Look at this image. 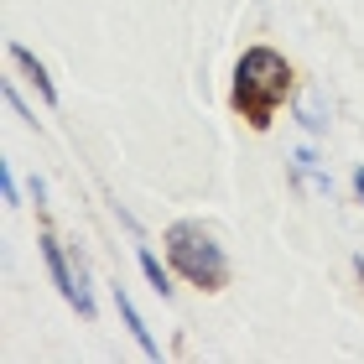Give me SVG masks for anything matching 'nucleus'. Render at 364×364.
Wrapping results in <instances>:
<instances>
[{
    "instance_id": "obj_13",
    "label": "nucleus",
    "mask_w": 364,
    "mask_h": 364,
    "mask_svg": "<svg viewBox=\"0 0 364 364\" xmlns=\"http://www.w3.org/2000/svg\"><path fill=\"white\" fill-rule=\"evenodd\" d=\"M354 276H359V287H364V255H354Z\"/></svg>"
},
{
    "instance_id": "obj_4",
    "label": "nucleus",
    "mask_w": 364,
    "mask_h": 364,
    "mask_svg": "<svg viewBox=\"0 0 364 364\" xmlns=\"http://www.w3.org/2000/svg\"><path fill=\"white\" fill-rule=\"evenodd\" d=\"M6 53H11V63H16V73H21L26 84L42 94V105H58V84H53V73H47V63H42L37 53H31L26 42H11Z\"/></svg>"
},
{
    "instance_id": "obj_7",
    "label": "nucleus",
    "mask_w": 364,
    "mask_h": 364,
    "mask_svg": "<svg viewBox=\"0 0 364 364\" xmlns=\"http://www.w3.org/2000/svg\"><path fill=\"white\" fill-rule=\"evenodd\" d=\"M296 120H302L307 136H323V130H328V114H323L318 99H302V105H296Z\"/></svg>"
},
{
    "instance_id": "obj_9",
    "label": "nucleus",
    "mask_w": 364,
    "mask_h": 364,
    "mask_svg": "<svg viewBox=\"0 0 364 364\" xmlns=\"http://www.w3.org/2000/svg\"><path fill=\"white\" fill-rule=\"evenodd\" d=\"M6 105H11V114H16V120H26V125H37V109H31V105H26V99H21V89H16V84H6Z\"/></svg>"
},
{
    "instance_id": "obj_8",
    "label": "nucleus",
    "mask_w": 364,
    "mask_h": 364,
    "mask_svg": "<svg viewBox=\"0 0 364 364\" xmlns=\"http://www.w3.org/2000/svg\"><path fill=\"white\" fill-rule=\"evenodd\" d=\"M0 198H6V208H21V182H16L6 161H0Z\"/></svg>"
},
{
    "instance_id": "obj_3",
    "label": "nucleus",
    "mask_w": 364,
    "mask_h": 364,
    "mask_svg": "<svg viewBox=\"0 0 364 364\" xmlns=\"http://www.w3.org/2000/svg\"><path fill=\"white\" fill-rule=\"evenodd\" d=\"M37 250H42V266L47 276H53V287L63 291V302L73 307V296H78V266H73V250L63 245L58 235H37Z\"/></svg>"
},
{
    "instance_id": "obj_11",
    "label": "nucleus",
    "mask_w": 364,
    "mask_h": 364,
    "mask_svg": "<svg viewBox=\"0 0 364 364\" xmlns=\"http://www.w3.org/2000/svg\"><path fill=\"white\" fill-rule=\"evenodd\" d=\"M26 193H31V203H37V208H47V182H42V177H31Z\"/></svg>"
},
{
    "instance_id": "obj_2",
    "label": "nucleus",
    "mask_w": 364,
    "mask_h": 364,
    "mask_svg": "<svg viewBox=\"0 0 364 364\" xmlns=\"http://www.w3.org/2000/svg\"><path fill=\"white\" fill-rule=\"evenodd\" d=\"M161 245H167V266L188 281V287H198V291H224L229 287V255H224L219 235H213L203 219L167 224Z\"/></svg>"
},
{
    "instance_id": "obj_1",
    "label": "nucleus",
    "mask_w": 364,
    "mask_h": 364,
    "mask_svg": "<svg viewBox=\"0 0 364 364\" xmlns=\"http://www.w3.org/2000/svg\"><path fill=\"white\" fill-rule=\"evenodd\" d=\"M287 94H291V63L266 42L245 47V58L235 63V109L255 130H271V120H276V109H281Z\"/></svg>"
},
{
    "instance_id": "obj_12",
    "label": "nucleus",
    "mask_w": 364,
    "mask_h": 364,
    "mask_svg": "<svg viewBox=\"0 0 364 364\" xmlns=\"http://www.w3.org/2000/svg\"><path fill=\"white\" fill-rule=\"evenodd\" d=\"M354 198L364 203V167H354Z\"/></svg>"
},
{
    "instance_id": "obj_6",
    "label": "nucleus",
    "mask_w": 364,
    "mask_h": 364,
    "mask_svg": "<svg viewBox=\"0 0 364 364\" xmlns=\"http://www.w3.org/2000/svg\"><path fill=\"white\" fill-rule=\"evenodd\" d=\"M136 266H141L146 287H151V291L161 296V302H167V296L177 291V287H172V266H161V255L151 250V245H141V250H136Z\"/></svg>"
},
{
    "instance_id": "obj_10",
    "label": "nucleus",
    "mask_w": 364,
    "mask_h": 364,
    "mask_svg": "<svg viewBox=\"0 0 364 364\" xmlns=\"http://www.w3.org/2000/svg\"><path fill=\"white\" fill-rule=\"evenodd\" d=\"M109 213H114V219H120V224L130 229V235H136V240H141V219H136V213H130L125 203H109Z\"/></svg>"
},
{
    "instance_id": "obj_5",
    "label": "nucleus",
    "mask_w": 364,
    "mask_h": 364,
    "mask_svg": "<svg viewBox=\"0 0 364 364\" xmlns=\"http://www.w3.org/2000/svg\"><path fill=\"white\" fill-rule=\"evenodd\" d=\"M114 312H120V323L130 328V338H136V349H141L146 359H161V343L151 338V328H146V318H141V307L130 302V291H125V287H114Z\"/></svg>"
}]
</instances>
